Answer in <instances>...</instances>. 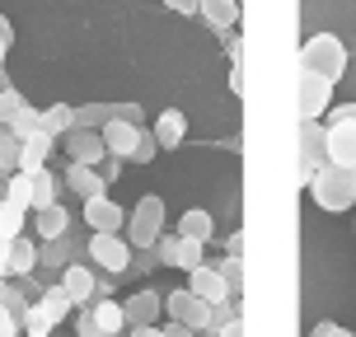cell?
Listing matches in <instances>:
<instances>
[{
	"label": "cell",
	"mask_w": 356,
	"mask_h": 337,
	"mask_svg": "<svg viewBox=\"0 0 356 337\" xmlns=\"http://www.w3.org/2000/svg\"><path fill=\"white\" fill-rule=\"evenodd\" d=\"M52 202H56V178L42 164V169H33V211L38 206H52Z\"/></svg>",
	"instance_id": "29"
},
{
	"label": "cell",
	"mask_w": 356,
	"mask_h": 337,
	"mask_svg": "<svg viewBox=\"0 0 356 337\" xmlns=\"http://www.w3.org/2000/svg\"><path fill=\"white\" fill-rule=\"evenodd\" d=\"M309 337H352V328H342V323L323 319V323H314V333H309Z\"/></svg>",
	"instance_id": "38"
},
{
	"label": "cell",
	"mask_w": 356,
	"mask_h": 337,
	"mask_svg": "<svg viewBox=\"0 0 356 337\" xmlns=\"http://www.w3.org/2000/svg\"><path fill=\"white\" fill-rule=\"evenodd\" d=\"M164 337H197V333H193V328H188V323L169 319V323H164Z\"/></svg>",
	"instance_id": "45"
},
{
	"label": "cell",
	"mask_w": 356,
	"mask_h": 337,
	"mask_svg": "<svg viewBox=\"0 0 356 337\" xmlns=\"http://www.w3.org/2000/svg\"><path fill=\"white\" fill-rule=\"evenodd\" d=\"M188 290H197V295H202L207 304H225V300H230L225 272H220V267H207V263L188 272Z\"/></svg>",
	"instance_id": "12"
},
{
	"label": "cell",
	"mask_w": 356,
	"mask_h": 337,
	"mask_svg": "<svg viewBox=\"0 0 356 337\" xmlns=\"http://www.w3.org/2000/svg\"><path fill=\"white\" fill-rule=\"evenodd\" d=\"M5 197L19 202L24 211H33V169H15V174H5Z\"/></svg>",
	"instance_id": "23"
},
{
	"label": "cell",
	"mask_w": 356,
	"mask_h": 337,
	"mask_svg": "<svg viewBox=\"0 0 356 337\" xmlns=\"http://www.w3.org/2000/svg\"><path fill=\"white\" fill-rule=\"evenodd\" d=\"M33 267H38V244L19 234V239H15V249H10V277H29Z\"/></svg>",
	"instance_id": "25"
},
{
	"label": "cell",
	"mask_w": 356,
	"mask_h": 337,
	"mask_svg": "<svg viewBox=\"0 0 356 337\" xmlns=\"http://www.w3.org/2000/svg\"><path fill=\"white\" fill-rule=\"evenodd\" d=\"M164 314H169V319H178V323H188L197 337H216V323H211L216 304H207L197 290H188V286H178L174 295L164 300Z\"/></svg>",
	"instance_id": "4"
},
{
	"label": "cell",
	"mask_w": 356,
	"mask_h": 337,
	"mask_svg": "<svg viewBox=\"0 0 356 337\" xmlns=\"http://www.w3.org/2000/svg\"><path fill=\"white\" fill-rule=\"evenodd\" d=\"M300 71H314V75H323V80H333V85H338L342 75H347V42H342V38H333V33L305 38Z\"/></svg>",
	"instance_id": "2"
},
{
	"label": "cell",
	"mask_w": 356,
	"mask_h": 337,
	"mask_svg": "<svg viewBox=\"0 0 356 337\" xmlns=\"http://www.w3.org/2000/svg\"><path fill=\"white\" fill-rule=\"evenodd\" d=\"M155 249H160L164 267H183V272H193V267H202V249H207V244H197V239H188V234H169V239L160 234Z\"/></svg>",
	"instance_id": "9"
},
{
	"label": "cell",
	"mask_w": 356,
	"mask_h": 337,
	"mask_svg": "<svg viewBox=\"0 0 356 337\" xmlns=\"http://www.w3.org/2000/svg\"><path fill=\"white\" fill-rule=\"evenodd\" d=\"M108 117H113V104H80L75 108V126H89V131H104Z\"/></svg>",
	"instance_id": "28"
},
{
	"label": "cell",
	"mask_w": 356,
	"mask_h": 337,
	"mask_svg": "<svg viewBox=\"0 0 356 337\" xmlns=\"http://www.w3.org/2000/svg\"><path fill=\"white\" fill-rule=\"evenodd\" d=\"M160 234H164V202L145 192L141 202L127 211V239H131V249H155Z\"/></svg>",
	"instance_id": "3"
},
{
	"label": "cell",
	"mask_w": 356,
	"mask_h": 337,
	"mask_svg": "<svg viewBox=\"0 0 356 337\" xmlns=\"http://www.w3.org/2000/svg\"><path fill=\"white\" fill-rule=\"evenodd\" d=\"M178 234H188V239H197V244H211V234H216L211 211H202V206H188V211H183V220H178Z\"/></svg>",
	"instance_id": "21"
},
{
	"label": "cell",
	"mask_w": 356,
	"mask_h": 337,
	"mask_svg": "<svg viewBox=\"0 0 356 337\" xmlns=\"http://www.w3.org/2000/svg\"><path fill=\"white\" fill-rule=\"evenodd\" d=\"M305 188H309V197H314V206H319V211H352L356 206V169H347V164H323L319 174L309 178V183H305Z\"/></svg>",
	"instance_id": "1"
},
{
	"label": "cell",
	"mask_w": 356,
	"mask_h": 337,
	"mask_svg": "<svg viewBox=\"0 0 356 337\" xmlns=\"http://www.w3.org/2000/svg\"><path fill=\"white\" fill-rule=\"evenodd\" d=\"M42 304L52 309L56 319H66V314H71V309H75V300H71V295H66V286H52V290H42Z\"/></svg>",
	"instance_id": "32"
},
{
	"label": "cell",
	"mask_w": 356,
	"mask_h": 337,
	"mask_svg": "<svg viewBox=\"0 0 356 337\" xmlns=\"http://www.w3.org/2000/svg\"><path fill=\"white\" fill-rule=\"evenodd\" d=\"M328 160L356 169V122H333L328 126Z\"/></svg>",
	"instance_id": "14"
},
{
	"label": "cell",
	"mask_w": 356,
	"mask_h": 337,
	"mask_svg": "<svg viewBox=\"0 0 356 337\" xmlns=\"http://www.w3.org/2000/svg\"><path fill=\"white\" fill-rule=\"evenodd\" d=\"M19 136L10 131V126H0V174H15L19 169Z\"/></svg>",
	"instance_id": "30"
},
{
	"label": "cell",
	"mask_w": 356,
	"mask_h": 337,
	"mask_svg": "<svg viewBox=\"0 0 356 337\" xmlns=\"http://www.w3.org/2000/svg\"><path fill=\"white\" fill-rule=\"evenodd\" d=\"M108 183H113V178L99 174V164H75V160H66V188H71L80 202H89V197H104Z\"/></svg>",
	"instance_id": "11"
},
{
	"label": "cell",
	"mask_w": 356,
	"mask_h": 337,
	"mask_svg": "<svg viewBox=\"0 0 356 337\" xmlns=\"http://www.w3.org/2000/svg\"><path fill=\"white\" fill-rule=\"evenodd\" d=\"M216 337H244V319H225Z\"/></svg>",
	"instance_id": "46"
},
{
	"label": "cell",
	"mask_w": 356,
	"mask_h": 337,
	"mask_svg": "<svg viewBox=\"0 0 356 337\" xmlns=\"http://www.w3.org/2000/svg\"><path fill=\"white\" fill-rule=\"evenodd\" d=\"M10 42H15V28H10V19L0 15V66H5V52H10Z\"/></svg>",
	"instance_id": "42"
},
{
	"label": "cell",
	"mask_w": 356,
	"mask_h": 337,
	"mask_svg": "<svg viewBox=\"0 0 356 337\" xmlns=\"http://www.w3.org/2000/svg\"><path fill=\"white\" fill-rule=\"evenodd\" d=\"M131 337H164V328H155V323H136V328H127Z\"/></svg>",
	"instance_id": "47"
},
{
	"label": "cell",
	"mask_w": 356,
	"mask_h": 337,
	"mask_svg": "<svg viewBox=\"0 0 356 337\" xmlns=\"http://www.w3.org/2000/svg\"><path fill=\"white\" fill-rule=\"evenodd\" d=\"M225 253H230V258H244V230H234L230 239H225Z\"/></svg>",
	"instance_id": "44"
},
{
	"label": "cell",
	"mask_w": 356,
	"mask_h": 337,
	"mask_svg": "<svg viewBox=\"0 0 356 337\" xmlns=\"http://www.w3.org/2000/svg\"><path fill=\"white\" fill-rule=\"evenodd\" d=\"M328 164V122H300V183Z\"/></svg>",
	"instance_id": "6"
},
{
	"label": "cell",
	"mask_w": 356,
	"mask_h": 337,
	"mask_svg": "<svg viewBox=\"0 0 356 337\" xmlns=\"http://www.w3.org/2000/svg\"><path fill=\"white\" fill-rule=\"evenodd\" d=\"M89 258L104 267V272H127V267H131V239L99 230L94 239H89Z\"/></svg>",
	"instance_id": "7"
},
{
	"label": "cell",
	"mask_w": 356,
	"mask_h": 337,
	"mask_svg": "<svg viewBox=\"0 0 356 337\" xmlns=\"http://www.w3.org/2000/svg\"><path fill=\"white\" fill-rule=\"evenodd\" d=\"M42 131H47V136H66V131H75V108L71 104L42 108Z\"/></svg>",
	"instance_id": "24"
},
{
	"label": "cell",
	"mask_w": 356,
	"mask_h": 337,
	"mask_svg": "<svg viewBox=\"0 0 356 337\" xmlns=\"http://www.w3.org/2000/svg\"><path fill=\"white\" fill-rule=\"evenodd\" d=\"M61 286H66V295H71L75 304H94V290H99V281H94V272L80 263L61 267Z\"/></svg>",
	"instance_id": "17"
},
{
	"label": "cell",
	"mask_w": 356,
	"mask_h": 337,
	"mask_svg": "<svg viewBox=\"0 0 356 337\" xmlns=\"http://www.w3.org/2000/svg\"><path fill=\"white\" fill-rule=\"evenodd\" d=\"M38 234H42V239H61V234H66V211H61V206H38Z\"/></svg>",
	"instance_id": "26"
},
{
	"label": "cell",
	"mask_w": 356,
	"mask_h": 337,
	"mask_svg": "<svg viewBox=\"0 0 356 337\" xmlns=\"http://www.w3.org/2000/svg\"><path fill=\"white\" fill-rule=\"evenodd\" d=\"M145 126L136 122H104V141H108V155H118V160H131V150H136V141H141Z\"/></svg>",
	"instance_id": "13"
},
{
	"label": "cell",
	"mask_w": 356,
	"mask_h": 337,
	"mask_svg": "<svg viewBox=\"0 0 356 337\" xmlns=\"http://www.w3.org/2000/svg\"><path fill=\"white\" fill-rule=\"evenodd\" d=\"M333 122H356V104H338V108H328V126Z\"/></svg>",
	"instance_id": "40"
},
{
	"label": "cell",
	"mask_w": 356,
	"mask_h": 337,
	"mask_svg": "<svg viewBox=\"0 0 356 337\" xmlns=\"http://www.w3.org/2000/svg\"><path fill=\"white\" fill-rule=\"evenodd\" d=\"M89 319H94V328H99V337H118L122 328H131L127 323V309L113 300H94L89 304Z\"/></svg>",
	"instance_id": "19"
},
{
	"label": "cell",
	"mask_w": 356,
	"mask_h": 337,
	"mask_svg": "<svg viewBox=\"0 0 356 337\" xmlns=\"http://www.w3.org/2000/svg\"><path fill=\"white\" fill-rule=\"evenodd\" d=\"M10 131H15L19 141H24V136H33V131H42V113H38V108H24L15 122H10Z\"/></svg>",
	"instance_id": "33"
},
{
	"label": "cell",
	"mask_w": 356,
	"mask_h": 337,
	"mask_svg": "<svg viewBox=\"0 0 356 337\" xmlns=\"http://www.w3.org/2000/svg\"><path fill=\"white\" fill-rule=\"evenodd\" d=\"M24 108H29V104H24V94H19V89H0V126H10Z\"/></svg>",
	"instance_id": "31"
},
{
	"label": "cell",
	"mask_w": 356,
	"mask_h": 337,
	"mask_svg": "<svg viewBox=\"0 0 356 337\" xmlns=\"http://www.w3.org/2000/svg\"><path fill=\"white\" fill-rule=\"evenodd\" d=\"M333 108V80H323L314 71H300V85H296V113L300 122H323Z\"/></svg>",
	"instance_id": "5"
},
{
	"label": "cell",
	"mask_w": 356,
	"mask_h": 337,
	"mask_svg": "<svg viewBox=\"0 0 356 337\" xmlns=\"http://www.w3.org/2000/svg\"><path fill=\"white\" fill-rule=\"evenodd\" d=\"M197 15L207 19V28H211V33H234V24H239V5H234V0H202V10H197Z\"/></svg>",
	"instance_id": "18"
},
{
	"label": "cell",
	"mask_w": 356,
	"mask_h": 337,
	"mask_svg": "<svg viewBox=\"0 0 356 337\" xmlns=\"http://www.w3.org/2000/svg\"><path fill=\"white\" fill-rule=\"evenodd\" d=\"M15 239H19V234H15ZM15 239H5V234H0V281L10 277V249H15Z\"/></svg>",
	"instance_id": "41"
},
{
	"label": "cell",
	"mask_w": 356,
	"mask_h": 337,
	"mask_svg": "<svg viewBox=\"0 0 356 337\" xmlns=\"http://www.w3.org/2000/svg\"><path fill=\"white\" fill-rule=\"evenodd\" d=\"M19 323H24V333H29V337H52V328L61 319H56L52 309L38 300V304H29V309H24V319H19Z\"/></svg>",
	"instance_id": "22"
},
{
	"label": "cell",
	"mask_w": 356,
	"mask_h": 337,
	"mask_svg": "<svg viewBox=\"0 0 356 337\" xmlns=\"http://www.w3.org/2000/svg\"><path fill=\"white\" fill-rule=\"evenodd\" d=\"M113 117H118V122H136V126H141V108H136V104H113ZM113 117H108V122H113Z\"/></svg>",
	"instance_id": "39"
},
{
	"label": "cell",
	"mask_w": 356,
	"mask_h": 337,
	"mask_svg": "<svg viewBox=\"0 0 356 337\" xmlns=\"http://www.w3.org/2000/svg\"><path fill=\"white\" fill-rule=\"evenodd\" d=\"M24 220H29V211H24L19 202H10V197H0V234H5V239L24 234Z\"/></svg>",
	"instance_id": "27"
},
{
	"label": "cell",
	"mask_w": 356,
	"mask_h": 337,
	"mask_svg": "<svg viewBox=\"0 0 356 337\" xmlns=\"http://www.w3.org/2000/svg\"><path fill=\"white\" fill-rule=\"evenodd\" d=\"M122 309H127V323H131V328H136V323H160L164 300L150 290V286H145V290H136V295H127Z\"/></svg>",
	"instance_id": "15"
},
{
	"label": "cell",
	"mask_w": 356,
	"mask_h": 337,
	"mask_svg": "<svg viewBox=\"0 0 356 337\" xmlns=\"http://www.w3.org/2000/svg\"><path fill=\"white\" fill-rule=\"evenodd\" d=\"M220 272H225V286H230V295H244V258H230V253H225Z\"/></svg>",
	"instance_id": "35"
},
{
	"label": "cell",
	"mask_w": 356,
	"mask_h": 337,
	"mask_svg": "<svg viewBox=\"0 0 356 337\" xmlns=\"http://www.w3.org/2000/svg\"><path fill=\"white\" fill-rule=\"evenodd\" d=\"M52 145H56V136H47V131L24 136V145H19V169H42L47 155H52Z\"/></svg>",
	"instance_id": "20"
},
{
	"label": "cell",
	"mask_w": 356,
	"mask_h": 337,
	"mask_svg": "<svg viewBox=\"0 0 356 337\" xmlns=\"http://www.w3.org/2000/svg\"><path fill=\"white\" fill-rule=\"evenodd\" d=\"M155 141H160V150H178V145L188 141V117L178 108H164L160 117H155Z\"/></svg>",
	"instance_id": "16"
},
{
	"label": "cell",
	"mask_w": 356,
	"mask_h": 337,
	"mask_svg": "<svg viewBox=\"0 0 356 337\" xmlns=\"http://www.w3.org/2000/svg\"><path fill=\"white\" fill-rule=\"evenodd\" d=\"M164 5H169L174 15H197V10H202V0H164Z\"/></svg>",
	"instance_id": "43"
},
{
	"label": "cell",
	"mask_w": 356,
	"mask_h": 337,
	"mask_svg": "<svg viewBox=\"0 0 356 337\" xmlns=\"http://www.w3.org/2000/svg\"><path fill=\"white\" fill-rule=\"evenodd\" d=\"M85 220H89V230H94V234H99V230H104V234H122L127 230V211L108 192L85 202Z\"/></svg>",
	"instance_id": "10"
},
{
	"label": "cell",
	"mask_w": 356,
	"mask_h": 337,
	"mask_svg": "<svg viewBox=\"0 0 356 337\" xmlns=\"http://www.w3.org/2000/svg\"><path fill=\"white\" fill-rule=\"evenodd\" d=\"M38 263L71 267V244H61V239H47V249H38Z\"/></svg>",
	"instance_id": "34"
},
{
	"label": "cell",
	"mask_w": 356,
	"mask_h": 337,
	"mask_svg": "<svg viewBox=\"0 0 356 337\" xmlns=\"http://www.w3.org/2000/svg\"><path fill=\"white\" fill-rule=\"evenodd\" d=\"M19 328H24V323H19V314L0 300V337H19Z\"/></svg>",
	"instance_id": "37"
},
{
	"label": "cell",
	"mask_w": 356,
	"mask_h": 337,
	"mask_svg": "<svg viewBox=\"0 0 356 337\" xmlns=\"http://www.w3.org/2000/svg\"><path fill=\"white\" fill-rule=\"evenodd\" d=\"M160 155V141H155V131H141V141H136V150H131V160L136 164H150Z\"/></svg>",
	"instance_id": "36"
},
{
	"label": "cell",
	"mask_w": 356,
	"mask_h": 337,
	"mask_svg": "<svg viewBox=\"0 0 356 337\" xmlns=\"http://www.w3.org/2000/svg\"><path fill=\"white\" fill-rule=\"evenodd\" d=\"M61 141H66V160H75V164H104V160H108V141H104V131L75 126V131H66Z\"/></svg>",
	"instance_id": "8"
}]
</instances>
